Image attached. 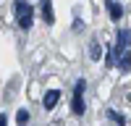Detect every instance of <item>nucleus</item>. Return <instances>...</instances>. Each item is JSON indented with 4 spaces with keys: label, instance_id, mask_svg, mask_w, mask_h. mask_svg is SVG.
<instances>
[{
    "label": "nucleus",
    "instance_id": "obj_1",
    "mask_svg": "<svg viewBox=\"0 0 131 126\" xmlns=\"http://www.w3.org/2000/svg\"><path fill=\"white\" fill-rule=\"evenodd\" d=\"M13 10H16V21H18L24 29H29V26H31V21H34V8H31L26 0H16Z\"/></svg>",
    "mask_w": 131,
    "mask_h": 126
},
{
    "label": "nucleus",
    "instance_id": "obj_2",
    "mask_svg": "<svg viewBox=\"0 0 131 126\" xmlns=\"http://www.w3.org/2000/svg\"><path fill=\"white\" fill-rule=\"evenodd\" d=\"M84 89H86V81L84 79H79L73 84V102H71V110L76 113V116H81L84 110H86V105H84Z\"/></svg>",
    "mask_w": 131,
    "mask_h": 126
},
{
    "label": "nucleus",
    "instance_id": "obj_3",
    "mask_svg": "<svg viewBox=\"0 0 131 126\" xmlns=\"http://www.w3.org/2000/svg\"><path fill=\"white\" fill-rule=\"evenodd\" d=\"M39 5H42V21H45V24H52V21H55L52 3H50V0H39Z\"/></svg>",
    "mask_w": 131,
    "mask_h": 126
},
{
    "label": "nucleus",
    "instance_id": "obj_4",
    "mask_svg": "<svg viewBox=\"0 0 131 126\" xmlns=\"http://www.w3.org/2000/svg\"><path fill=\"white\" fill-rule=\"evenodd\" d=\"M58 100H60V92L58 89H50V92H45V100H42V105H45L47 110H52L58 105Z\"/></svg>",
    "mask_w": 131,
    "mask_h": 126
},
{
    "label": "nucleus",
    "instance_id": "obj_5",
    "mask_svg": "<svg viewBox=\"0 0 131 126\" xmlns=\"http://www.w3.org/2000/svg\"><path fill=\"white\" fill-rule=\"evenodd\" d=\"M115 63H118V66H121L123 71H131V55H128L126 50H118V55H115Z\"/></svg>",
    "mask_w": 131,
    "mask_h": 126
},
{
    "label": "nucleus",
    "instance_id": "obj_6",
    "mask_svg": "<svg viewBox=\"0 0 131 126\" xmlns=\"http://www.w3.org/2000/svg\"><path fill=\"white\" fill-rule=\"evenodd\" d=\"M128 42H131V32L128 29H121V32H118V50H126Z\"/></svg>",
    "mask_w": 131,
    "mask_h": 126
},
{
    "label": "nucleus",
    "instance_id": "obj_7",
    "mask_svg": "<svg viewBox=\"0 0 131 126\" xmlns=\"http://www.w3.org/2000/svg\"><path fill=\"white\" fill-rule=\"evenodd\" d=\"M107 10H110V18H121V5L118 3H113V0H107Z\"/></svg>",
    "mask_w": 131,
    "mask_h": 126
},
{
    "label": "nucleus",
    "instance_id": "obj_8",
    "mask_svg": "<svg viewBox=\"0 0 131 126\" xmlns=\"http://www.w3.org/2000/svg\"><path fill=\"white\" fill-rule=\"evenodd\" d=\"M107 118H110V121H115L118 126H126V118H123L121 113H115V110H107Z\"/></svg>",
    "mask_w": 131,
    "mask_h": 126
},
{
    "label": "nucleus",
    "instance_id": "obj_9",
    "mask_svg": "<svg viewBox=\"0 0 131 126\" xmlns=\"http://www.w3.org/2000/svg\"><path fill=\"white\" fill-rule=\"evenodd\" d=\"M89 55H92L94 60H97V58H100V42H97V39H94V42H92V45H89Z\"/></svg>",
    "mask_w": 131,
    "mask_h": 126
},
{
    "label": "nucleus",
    "instance_id": "obj_10",
    "mask_svg": "<svg viewBox=\"0 0 131 126\" xmlns=\"http://www.w3.org/2000/svg\"><path fill=\"white\" fill-rule=\"evenodd\" d=\"M16 118H18L21 123H26V121H29V110H18V116H16Z\"/></svg>",
    "mask_w": 131,
    "mask_h": 126
},
{
    "label": "nucleus",
    "instance_id": "obj_11",
    "mask_svg": "<svg viewBox=\"0 0 131 126\" xmlns=\"http://www.w3.org/2000/svg\"><path fill=\"white\" fill-rule=\"evenodd\" d=\"M0 126H8V116L5 113H0Z\"/></svg>",
    "mask_w": 131,
    "mask_h": 126
}]
</instances>
